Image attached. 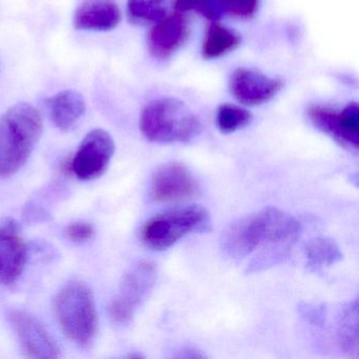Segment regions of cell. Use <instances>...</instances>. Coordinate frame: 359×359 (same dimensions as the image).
Returning <instances> with one entry per match:
<instances>
[{
  "mask_svg": "<svg viewBox=\"0 0 359 359\" xmlns=\"http://www.w3.org/2000/svg\"><path fill=\"white\" fill-rule=\"evenodd\" d=\"M43 134L41 113L20 102L0 117V178L15 174L28 161Z\"/></svg>",
  "mask_w": 359,
  "mask_h": 359,
  "instance_id": "obj_2",
  "label": "cell"
},
{
  "mask_svg": "<svg viewBox=\"0 0 359 359\" xmlns=\"http://www.w3.org/2000/svg\"><path fill=\"white\" fill-rule=\"evenodd\" d=\"M55 313L65 335L87 346L97 333L98 316L91 290L83 283H70L55 298Z\"/></svg>",
  "mask_w": 359,
  "mask_h": 359,
  "instance_id": "obj_4",
  "label": "cell"
},
{
  "mask_svg": "<svg viewBox=\"0 0 359 359\" xmlns=\"http://www.w3.org/2000/svg\"><path fill=\"white\" fill-rule=\"evenodd\" d=\"M283 87L281 79H271L252 69H237L230 79L231 93L245 106L256 107L266 104Z\"/></svg>",
  "mask_w": 359,
  "mask_h": 359,
  "instance_id": "obj_11",
  "label": "cell"
},
{
  "mask_svg": "<svg viewBox=\"0 0 359 359\" xmlns=\"http://www.w3.org/2000/svg\"><path fill=\"white\" fill-rule=\"evenodd\" d=\"M7 318L27 356L39 359L60 357L57 344L39 319L18 309L8 311Z\"/></svg>",
  "mask_w": 359,
  "mask_h": 359,
  "instance_id": "obj_9",
  "label": "cell"
},
{
  "mask_svg": "<svg viewBox=\"0 0 359 359\" xmlns=\"http://www.w3.org/2000/svg\"><path fill=\"white\" fill-rule=\"evenodd\" d=\"M27 245L14 222L0 226V285L15 283L25 270Z\"/></svg>",
  "mask_w": 359,
  "mask_h": 359,
  "instance_id": "obj_13",
  "label": "cell"
},
{
  "mask_svg": "<svg viewBox=\"0 0 359 359\" xmlns=\"http://www.w3.org/2000/svg\"><path fill=\"white\" fill-rule=\"evenodd\" d=\"M299 233V222L293 216L276 208H264L229 224L222 232L220 248L237 260L257 253L249 271H259L283 260Z\"/></svg>",
  "mask_w": 359,
  "mask_h": 359,
  "instance_id": "obj_1",
  "label": "cell"
},
{
  "mask_svg": "<svg viewBox=\"0 0 359 359\" xmlns=\"http://www.w3.org/2000/svg\"><path fill=\"white\" fill-rule=\"evenodd\" d=\"M142 135L156 144L188 142L201 134L203 126L190 108L177 98H161L147 104L140 114Z\"/></svg>",
  "mask_w": 359,
  "mask_h": 359,
  "instance_id": "obj_3",
  "label": "cell"
},
{
  "mask_svg": "<svg viewBox=\"0 0 359 359\" xmlns=\"http://www.w3.org/2000/svg\"><path fill=\"white\" fill-rule=\"evenodd\" d=\"M66 235L74 243H86L94 236V228L88 222H77L68 226L66 229Z\"/></svg>",
  "mask_w": 359,
  "mask_h": 359,
  "instance_id": "obj_22",
  "label": "cell"
},
{
  "mask_svg": "<svg viewBox=\"0 0 359 359\" xmlns=\"http://www.w3.org/2000/svg\"><path fill=\"white\" fill-rule=\"evenodd\" d=\"M50 118L62 132H70L86 113V102L79 92L66 90L45 100Z\"/></svg>",
  "mask_w": 359,
  "mask_h": 359,
  "instance_id": "obj_15",
  "label": "cell"
},
{
  "mask_svg": "<svg viewBox=\"0 0 359 359\" xmlns=\"http://www.w3.org/2000/svg\"><path fill=\"white\" fill-rule=\"evenodd\" d=\"M112 136L102 129L90 132L72 161V171L79 180L90 182L104 175L114 154Z\"/></svg>",
  "mask_w": 359,
  "mask_h": 359,
  "instance_id": "obj_8",
  "label": "cell"
},
{
  "mask_svg": "<svg viewBox=\"0 0 359 359\" xmlns=\"http://www.w3.org/2000/svg\"><path fill=\"white\" fill-rule=\"evenodd\" d=\"M156 277V268L151 262H142L132 268L121 281L118 295L109 306L111 318L117 323H129L136 308L155 285Z\"/></svg>",
  "mask_w": 359,
  "mask_h": 359,
  "instance_id": "obj_7",
  "label": "cell"
},
{
  "mask_svg": "<svg viewBox=\"0 0 359 359\" xmlns=\"http://www.w3.org/2000/svg\"><path fill=\"white\" fill-rule=\"evenodd\" d=\"M222 13L237 20H251L257 13L259 0H219Z\"/></svg>",
  "mask_w": 359,
  "mask_h": 359,
  "instance_id": "obj_21",
  "label": "cell"
},
{
  "mask_svg": "<svg viewBox=\"0 0 359 359\" xmlns=\"http://www.w3.org/2000/svg\"><path fill=\"white\" fill-rule=\"evenodd\" d=\"M198 192L197 180L182 163L176 161L165 163L153 174L151 196L157 203H173L193 198Z\"/></svg>",
  "mask_w": 359,
  "mask_h": 359,
  "instance_id": "obj_10",
  "label": "cell"
},
{
  "mask_svg": "<svg viewBox=\"0 0 359 359\" xmlns=\"http://www.w3.org/2000/svg\"><path fill=\"white\" fill-rule=\"evenodd\" d=\"M306 113L312 125L319 131L348 150H358L359 108L357 102H351L341 110L311 104Z\"/></svg>",
  "mask_w": 359,
  "mask_h": 359,
  "instance_id": "obj_6",
  "label": "cell"
},
{
  "mask_svg": "<svg viewBox=\"0 0 359 359\" xmlns=\"http://www.w3.org/2000/svg\"><path fill=\"white\" fill-rule=\"evenodd\" d=\"M173 6L178 13L194 11L211 22H217L224 14L219 0H173Z\"/></svg>",
  "mask_w": 359,
  "mask_h": 359,
  "instance_id": "obj_20",
  "label": "cell"
},
{
  "mask_svg": "<svg viewBox=\"0 0 359 359\" xmlns=\"http://www.w3.org/2000/svg\"><path fill=\"white\" fill-rule=\"evenodd\" d=\"M189 33L190 28L184 14H165L155 22L149 33V51L154 57L167 60L184 45Z\"/></svg>",
  "mask_w": 359,
  "mask_h": 359,
  "instance_id": "obj_12",
  "label": "cell"
},
{
  "mask_svg": "<svg viewBox=\"0 0 359 359\" xmlns=\"http://www.w3.org/2000/svg\"><path fill=\"white\" fill-rule=\"evenodd\" d=\"M306 255L308 266L315 271L335 264L342 258L337 243L329 237H316L309 241Z\"/></svg>",
  "mask_w": 359,
  "mask_h": 359,
  "instance_id": "obj_17",
  "label": "cell"
},
{
  "mask_svg": "<svg viewBox=\"0 0 359 359\" xmlns=\"http://www.w3.org/2000/svg\"><path fill=\"white\" fill-rule=\"evenodd\" d=\"M251 121V113L235 104H222L216 115L218 129L224 134L234 133L249 125Z\"/></svg>",
  "mask_w": 359,
  "mask_h": 359,
  "instance_id": "obj_19",
  "label": "cell"
},
{
  "mask_svg": "<svg viewBox=\"0 0 359 359\" xmlns=\"http://www.w3.org/2000/svg\"><path fill=\"white\" fill-rule=\"evenodd\" d=\"M209 224V212L201 205H191L151 218L142 226L140 238L150 249L163 251L187 235L205 230Z\"/></svg>",
  "mask_w": 359,
  "mask_h": 359,
  "instance_id": "obj_5",
  "label": "cell"
},
{
  "mask_svg": "<svg viewBox=\"0 0 359 359\" xmlns=\"http://www.w3.org/2000/svg\"><path fill=\"white\" fill-rule=\"evenodd\" d=\"M239 45L238 34L217 22H212L205 33L201 53L205 60H215L234 51Z\"/></svg>",
  "mask_w": 359,
  "mask_h": 359,
  "instance_id": "obj_16",
  "label": "cell"
},
{
  "mask_svg": "<svg viewBox=\"0 0 359 359\" xmlns=\"http://www.w3.org/2000/svg\"><path fill=\"white\" fill-rule=\"evenodd\" d=\"M127 12L134 24H155L165 15V0H128Z\"/></svg>",
  "mask_w": 359,
  "mask_h": 359,
  "instance_id": "obj_18",
  "label": "cell"
},
{
  "mask_svg": "<svg viewBox=\"0 0 359 359\" xmlns=\"http://www.w3.org/2000/svg\"><path fill=\"white\" fill-rule=\"evenodd\" d=\"M121 20L115 0H83L75 10L73 25L76 30L107 32L116 28Z\"/></svg>",
  "mask_w": 359,
  "mask_h": 359,
  "instance_id": "obj_14",
  "label": "cell"
}]
</instances>
